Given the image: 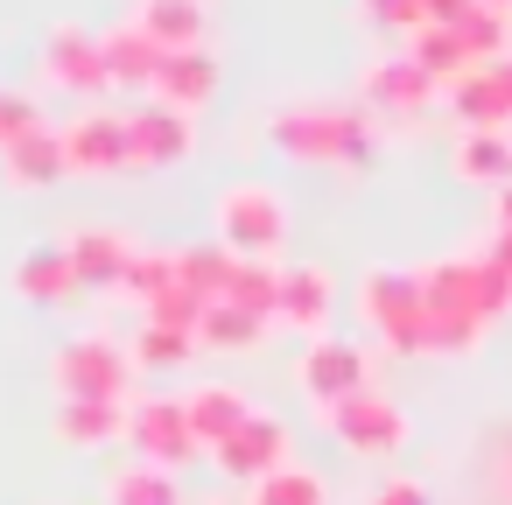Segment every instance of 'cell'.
I'll use <instances>...</instances> for the list:
<instances>
[{"label": "cell", "mask_w": 512, "mask_h": 505, "mask_svg": "<svg viewBox=\"0 0 512 505\" xmlns=\"http://www.w3.org/2000/svg\"><path fill=\"white\" fill-rule=\"evenodd\" d=\"M267 134L295 162H344V169L372 162V127H365L358 106H281Z\"/></svg>", "instance_id": "obj_1"}, {"label": "cell", "mask_w": 512, "mask_h": 505, "mask_svg": "<svg viewBox=\"0 0 512 505\" xmlns=\"http://www.w3.org/2000/svg\"><path fill=\"white\" fill-rule=\"evenodd\" d=\"M211 225H218V246H225V253H239V260H274V246L288 239V197H281L274 183H232V190H218Z\"/></svg>", "instance_id": "obj_2"}, {"label": "cell", "mask_w": 512, "mask_h": 505, "mask_svg": "<svg viewBox=\"0 0 512 505\" xmlns=\"http://www.w3.org/2000/svg\"><path fill=\"white\" fill-rule=\"evenodd\" d=\"M358 316L386 337V351H421V330H428L421 274H407V267H372V274L358 281Z\"/></svg>", "instance_id": "obj_3"}, {"label": "cell", "mask_w": 512, "mask_h": 505, "mask_svg": "<svg viewBox=\"0 0 512 505\" xmlns=\"http://www.w3.org/2000/svg\"><path fill=\"white\" fill-rule=\"evenodd\" d=\"M50 379L64 386V400H127L134 393V351H120L106 337H71L50 358Z\"/></svg>", "instance_id": "obj_4"}, {"label": "cell", "mask_w": 512, "mask_h": 505, "mask_svg": "<svg viewBox=\"0 0 512 505\" xmlns=\"http://www.w3.org/2000/svg\"><path fill=\"white\" fill-rule=\"evenodd\" d=\"M127 442H134V449H141V463H155V470H176V463L204 456V442L190 435L183 400H162V393L127 400Z\"/></svg>", "instance_id": "obj_5"}, {"label": "cell", "mask_w": 512, "mask_h": 505, "mask_svg": "<svg viewBox=\"0 0 512 505\" xmlns=\"http://www.w3.org/2000/svg\"><path fill=\"white\" fill-rule=\"evenodd\" d=\"M323 421H330V435H337L344 449H358V456H386V449L407 442V414H400L386 393H372V386L351 393V400H330Z\"/></svg>", "instance_id": "obj_6"}, {"label": "cell", "mask_w": 512, "mask_h": 505, "mask_svg": "<svg viewBox=\"0 0 512 505\" xmlns=\"http://www.w3.org/2000/svg\"><path fill=\"white\" fill-rule=\"evenodd\" d=\"M43 71H50V85H64V92H106L113 78H106V36H92L85 22H57L50 36H43Z\"/></svg>", "instance_id": "obj_7"}, {"label": "cell", "mask_w": 512, "mask_h": 505, "mask_svg": "<svg viewBox=\"0 0 512 505\" xmlns=\"http://www.w3.org/2000/svg\"><path fill=\"white\" fill-rule=\"evenodd\" d=\"M295 379H302V393H309L316 407H330V400H351V393H365L372 365H365V351H358V344H344V337H316V344L302 351Z\"/></svg>", "instance_id": "obj_8"}, {"label": "cell", "mask_w": 512, "mask_h": 505, "mask_svg": "<svg viewBox=\"0 0 512 505\" xmlns=\"http://www.w3.org/2000/svg\"><path fill=\"white\" fill-rule=\"evenodd\" d=\"M211 456H218V470H225V477H239V484H267V477L288 463V421L253 414V421H246L232 442H218Z\"/></svg>", "instance_id": "obj_9"}, {"label": "cell", "mask_w": 512, "mask_h": 505, "mask_svg": "<svg viewBox=\"0 0 512 505\" xmlns=\"http://www.w3.org/2000/svg\"><path fill=\"white\" fill-rule=\"evenodd\" d=\"M127 148H134V169H176L197 148V127L176 106H141L127 113Z\"/></svg>", "instance_id": "obj_10"}, {"label": "cell", "mask_w": 512, "mask_h": 505, "mask_svg": "<svg viewBox=\"0 0 512 505\" xmlns=\"http://www.w3.org/2000/svg\"><path fill=\"white\" fill-rule=\"evenodd\" d=\"M64 155L78 176H106V169H134V148H127V113H78L71 134H64Z\"/></svg>", "instance_id": "obj_11"}, {"label": "cell", "mask_w": 512, "mask_h": 505, "mask_svg": "<svg viewBox=\"0 0 512 505\" xmlns=\"http://www.w3.org/2000/svg\"><path fill=\"white\" fill-rule=\"evenodd\" d=\"M71 267H78V288H127L134 274V239L113 232V225H85L71 239Z\"/></svg>", "instance_id": "obj_12"}, {"label": "cell", "mask_w": 512, "mask_h": 505, "mask_svg": "<svg viewBox=\"0 0 512 505\" xmlns=\"http://www.w3.org/2000/svg\"><path fill=\"white\" fill-rule=\"evenodd\" d=\"M211 92H218V57H211V50H169V57H162V78H155V106L197 113V106H204Z\"/></svg>", "instance_id": "obj_13"}, {"label": "cell", "mask_w": 512, "mask_h": 505, "mask_svg": "<svg viewBox=\"0 0 512 505\" xmlns=\"http://www.w3.org/2000/svg\"><path fill=\"white\" fill-rule=\"evenodd\" d=\"M435 92H442V85H435L428 71H414L407 57H386V64L365 71V106H379V113H428Z\"/></svg>", "instance_id": "obj_14"}, {"label": "cell", "mask_w": 512, "mask_h": 505, "mask_svg": "<svg viewBox=\"0 0 512 505\" xmlns=\"http://www.w3.org/2000/svg\"><path fill=\"white\" fill-rule=\"evenodd\" d=\"M8 281H15V295H22V302H43V309H50V302H71V295H78L71 246H29V253L15 260V274H8Z\"/></svg>", "instance_id": "obj_15"}, {"label": "cell", "mask_w": 512, "mask_h": 505, "mask_svg": "<svg viewBox=\"0 0 512 505\" xmlns=\"http://www.w3.org/2000/svg\"><path fill=\"white\" fill-rule=\"evenodd\" d=\"M183 414H190V435H197L204 449L232 442V435L253 421V407H246L239 386H190V393H183Z\"/></svg>", "instance_id": "obj_16"}, {"label": "cell", "mask_w": 512, "mask_h": 505, "mask_svg": "<svg viewBox=\"0 0 512 505\" xmlns=\"http://www.w3.org/2000/svg\"><path fill=\"white\" fill-rule=\"evenodd\" d=\"M204 0H134V29L162 50H204Z\"/></svg>", "instance_id": "obj_17"}, {"label": "cell", "mask_w": 512, "mask_h": 505, "mask_svg": "<svg viewBox=\"0 0 512 505\" xmlns=\"http://www.w3.org/2000/svg\"><path fill=\"white\" fill-rule=\"evenodd\" d=\"M162 43H148L134 22H120V29H106V78L120 85V92H155V78H162Z\"/></svg>", "instance_id": "obj_18"}, {"label": "cell", "mask_w": 512, "mask_h": 505, "mask_svg": "<svg viewBox=\"0 0 512 505\" xmlns=\"http://www.w3.org/2000/svg\"><path fill=\"white\" fill-rule=\"evenodd\" d=\"M0 162H8V183H15V190H50L57 176H71L64 134H50V127H36L29 141H15V148L0 155Z\"/></svg>", "instance_id": "obj_19"}, {"label": "cell", "mask_w": 512, "mask_h": 505, "mask_svg": "<svg viewBox=\"0 0 512 505\" xmlns=\"http://www.w3.org/2000/svg\"><path fill=\"white\" fill-rule=\"evenodd\" d=\"M274 316L288 330H323L330 323V274L323 267H281V302Z\"/></svg>", "instance_id": "obj_20"}, {"label": "cell", "mask_w": 512, "mask_h": 505, "mask_svg": "<svg viewBox=\"0 0 512 505\" xmlns=\"http://www.w3.org/2000/svg\"><path fill=\"white\" fill-rule=\"evenodd\" d=\"M57 435L71 449H106L127 435V400H57Z\"/></svg>", "instance_id": "obj_21"}, {"label": "cell", "mask_w": 512, "mask_h": 505, "mask_svg": "<svg viewBox=\"0 0 512 505\" xmlns=\"http://www.w3.org/2000/svg\"><path fill=\"white\" fill-rule=\"evenodd\" d=\"M407 64H414V71H428L435 85H456V78H470V71H477V57L463 50V36H456V29H435V22H428L421 36H407Z\"/></svg>", "instance_id": "obj_22"}, {"label": "cell", "mask_w": 512, "mask_h": 505, "mask_svg": "<svg viewBox=\"0 0 512 505\" xmlns=\"http://www.w3.org/2000/svg\"><path fill=\"white\" fill-rule=\"evenodd\" d=\"M449 106L470 120V134H498V120H512V106H505V92H498L491 64H477L470 78H456V85H449Z\"/></svg>", "instance_id": "obj_23"}, {"label": "cell", "mask_w": 512, "mask_h": 505, "mask_svg": "<svg viewBox=\"0 0 512 505\" xmlns=\"http://www.w3.org/2000/svg\"><path fill=\"white\" fill-rule=\"evenodd\" d=\"M232 267H239V253H225V246H183V253H176V274H183V288H190L197 302H225Z\"/></svg>", "instance_id": "obj_24"}, {"label": "cell", "mask_w": 512, "mask_h": 505, "mask_svg": "<svg viewBox=\"0 0 512 505\" xmlns=\"http://www.w3.org/2000/svg\"><path fill=\"white\" fill-rule=\"evenodd\" d=\"M456 176L505 190V183H512V141H505V134H463V141H456Z\"/></svg>", "instance_id": "obj_25"}, {"label": "cell", "mask_w": 512, "mask_h": 505, "mask_svg": "<svg viewBox=\"0 0 512 505\" xmlns=\"http://www.w3.org/2000/svg\"><path fill=\"white\" fill-rule=\"evenodd\" d=\"M260 330H267V316H246L239 302H211L204 323H197V344H211V351H253Z\"/></svg>", "instance_id": "obj_26"}, {"label": "cell", "mask_w": 512, "mask_h": 505, "mask_svg": "<svg viewBox=\"0 0 512 505\" xmlns=\"http://www.w3.org/2000/svg\"><path fill=\"white\" fill-rule=\"evenodd\" d=\"M106 498H113V505H183V498H176V477L155 470V463L113 470V477H106Z\"/></svg>", "instance_id": "obj_27"}, {"label": "cell", "mask_w": 512, "mask_h": 505, "mask_svg": "<svg viewBox=\"0 0 512 505\" xmlns=\"http://www.w3.org/2000/svg\"><path fill=\"white\" fill-rule=\"evenodd\" d=\"M225 302H239L246 316H274V302H281V267H274V260H239Z\"/></svg>", "instance_id": "obj_28"}, {"label": "cell", "mask_w": 512, "mask_h": 505, "mask_svg": "<svg viewBox=\"0 0 512 505\" xmlns=\"http://www.w3.org/2000/svg\"><path fill=\"white\" fill-rule=\"evenodd\" d=\"M456 36H463V50L477 57V64H498V57H512V22L498 15V8H484V0H477V8L456 22Z\"/></svg>", "instance_id": "obj_29"}, {"label": "cell", "mask_w": 512, "mask_h": 505, "mask_svg": "<svg viewBox=\"0 0 512 505\" xmlns=\"http://www.w3.org/2000/svg\"><path fill=\"white\" fill-rule=\"evenodd\" d=\"M253 505H330V491H323V477H316V470L281 463L267 484H253Z\"/></svg>", "instance_id": "obj_30"}, {"label": "cell", "mask_w": 512, "mask_h": 505, "mask_svg": "<svg viewBox=\"0 0 512 505\" xmlns=\"http://www.w3.org/2000/svg\"><path fill=\"white\" fill-rule=\"evenodd\" d=\"M190 351H197V330H176V323H141L134 337V365H155V372L183 365Z\"/></svg>", "instance_id": "obj_31"}, {"label": "cell", "mask_w": 512, "mask_h": 505, "mask_svg": "<svg viewBox=\"0 0 512 505\" xmlns=\"http://www.w3.org/2000/svg\"><path fill=\"white\" fill-rule=\"evenodd\" d=\"M36 127H43V106L29 92H15V85H0V155H8L15 141H29Z\"/></svg>", "instance_id": "obj_32"}, {"label": "cell", "mask_w": 512, "mask_h": 505, "mask_svg": "<svg viewBox=\"0 0 512 505\" xmlns=\"http://www.w3.org/2000/svg\"><path fill=\"white\" fill-rule=\"evenodd\" d=\"M176 281H183V274H176V253H134L127 295H141V302H162V295H169Z\"/></svg>", "instance_id": "obj_33"}, {"label": "cell", "mask_w": 512, "mask_h": 505, "mask_svg": "<svg viewBox=\"0 0 512 505\" xmlns=\"http://www.w3.org/2000/svg\"><path fill=\"white\" fill-rule=\"evenodd\" d=\"M477 330H484V323H470V316H428L421 351H435V358H463V351H477Z\"/></svg>", "instance_id": "obj_34"}, {"label": "cell", "mask_w": 512, "mask_h": 505, "mask_svg": "<svg viewBox=\"0 0 512 505\" xmlns=\"http://www.w3.org/2000/svg\"><path fill=\"white\" fill-rule=\"evenodd\" d=\"M505 309H512V274L477 253V323H491V316H505Z\"/></svg>", "instance_id": "obj_35"}, {"label": "cell", "mask_w": 512, "mask_h": 505, "mask_svg": "<svg viewBox=\"0 0 512 505\" xmlns=\"http://www.w3.org/2000/svg\"><path fill=\"white\" fill-rule=\"evenodd\" d=\"M365 22L400 29V36H421L428 29V0H365Z\"/></svg>", "instance_id": "obj_36"}, {"label": "cell", "mask_w": 512, "mask_h": 505, "mask_svg": "<svg viewBox=\"0 0 512 505\" xmlns=\"http://www.w3.org/2000/svg\"><path fill=\"white\" fill-rule=\"evenodd\" d=\"M365 505H428V484H414V477H393V484H379Z\"/></svg>", "instance_id": "obj_37"}, {"label": "cell", "mask_w": 512, "mask_h": 505, "mask_svg": "<svg viewBox=\"0 0 512 505\" xmlns=\"http://www.w3.org/2000/svg\"><path fill=\"white\" fill-rule=\"evenodd\" d=\"M484 260H498V267L512 274V232H505V225H498V239H491V253H484Z\"/></svg>", "instance_id": "obj_38"}, {"label": "cell", "mask_w": 512, "mask_h": 505, "mask_svg": "<svg viewBox=\"0 0 512 505\" xmlns=\"http://www.w3.org/2000/svg\"><path fill=\"white\" fill-rule=\"evenodd\" d=\"M491 78H498V92H505V106H512V57H498V64H491Z\"/></svg>", "instance_id": "obj_39"}, {"label": "cell", "mask_w": 512, "mask_h": 505, "mask_svg": "<svg viewBox=\"0 0 512 505\" xmlns=\"http://www.w3.org/2000/svg\"><path fill=\"white\" fill-rule=\"evenodd\" d=\"M498 225H505V232H512V183H505V190H498Z\"/></svg>", "instance_id": "obj_40"}, {"label": "cell", "mask_w": 512, "mask_h": 505, "mask_svg": "<svg viewBox=\"0 0 512 505\" xmlns=\"http://www.w3.org/2000/svg\"><path fill=\"white\" fill-rule=\"evenodd\" d=\"M484 8H498V15H512V0H484Z\"/></svg>", "instance_id": "obj_41"}, {"label": "cell", "mask_w": 512, "mask_h": 505, "mask_svg": "<svg viewBox=\"0 0 512 505\" xmlns=\"http://www.w3.org/2000/svg\"><path fill=\"white\" fill-rule=\"evenodd\" d=\"M211 505H253V498H211Z\"/></svg>", "instance_id": "obj_42"}]
</instances>
